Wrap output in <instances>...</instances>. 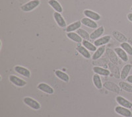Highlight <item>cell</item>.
<instances>
[{
	"mask_svg": "<svg viewBox=\"0 0 132 117\" xmlns=\"http://www.w3.org/2000/svg\"><path fill=\"white\" fill-rule=\"evenodd\" d=\"M119 86L125 91L128 92V93H132V85H131L128 83L124 82V81H120L119 83Z\"/></svg>",
	"mask_w": 132,
	"mask_h": 117,
	"instance_id": "4316f807",
	"label": "cell"
},
{
	"mask_svg": "<svg viewBox=\"0 0 132 117\" xmlns=\"http://www.w3.org/2000/svg\"><path fill=\"white\" fill-rule=\"evenodd\" d=\"M40 5L39 0H32L29 2H27V3L24 4L23 6H21V10L24 12H30L36 9Z\"/></svg>",
	"mask_w": 132,
	"mask_h": 117,
	"instance_id": "6da1fadb",
	"label": "cell"
},
{
	"mask_svg": "<svg viewBox=\"0 0 132 117\" xmlns=\"http://www.w3.org/2000/svg\"><path fill=\"white\" fill-rule=\"evenodd\" d=\"M106 51V47L104 46H100L96 51H95V54H93V60H96L98 59H99L102 56V54L104 53V52Z\"/></svg>",
	"mask_w": 132,
	"mask_h": 117,
	"instance_id": "7402d4cb",
	"label": "cell"
},
{
	"mask_svg": "<svg viewBox=\"0 0 132 117\" xmlns=\"http://www.w3.org/2000/svg\"><path fill=\"white\" fill-rule=\"evenodd\" d=\"M55 75H56V77H57L59 79H60V80H62V81H64V82H69V75L66 74V73H65V72L60 70H56L55 71Z\"/></svg>",
	"mask_w": 132,
	"mask_h": 117,
	"instance_id": "603a6c76",
	"label": "cell"
},
{
	"mask_svg": "<svg viewBox=\"0 0 132 117\" xmlns=\"http://www.w3.org/2000/svg\"><path fill=\"white\" fill-rule=\"evenodd\" d=\"M67 36L70 40L77 42V43H81V42H82V38L76 33H73V32H71V33H67Z\"/></svg>",
	"mask_w": 132,
	"mask_h": 117,
	"instance_id": "44dd1931",
	"label": "cell"
},
{
	"mask_svg": "<svg viewBox=\"0 0 132 117\" xmlns=\"http://www.w3.org/2000/svg\"><path fill=\"white\" fill-rule=\"evenodd\" d=\"M131 10L132 11V6H131Z\"/></svg>",
	"mask_w": 132,
	"mask_h": 117,
	"instance_id": "d6a6232c",
	"label": "cell"
},
{
	"mask_svg": "<svg viewBox=\"0 0 132 117\" xmlns=\"http://www.w3.org/2000/svg\"><path fill=\"white\" fill-rule=\"evenodd\" d=\"M115 112L117 114L122 116L124 117H131L132 113L131 111H129V108H127L126 107H122V106H118L116 107Z\"/></svg>",
	"mask_w": 132,
	"mask_h": 117,
	"instance_id": "3957f363",
	"label": "cell"
},
{
	"mask_svg": "<svg viewBox=\"0 0 132 117\" xmlns=\"http://www.w3.org/2000/svg\"><path fill=\"white\" fill-rule=\"evenodd\" d=\"M93 72H95V74H98V75H103V76H108L110 74V72L108 69H106L104 68H101L99 66H95L93 67Z\"/></svg>",
	"mask_w": 132,
	"mask_h": 117,
	"instance_id": "ac0fdd59",
	"label": "cell"
},
{
	"mask_svg": "<svg viewBox=\"0 0 132 117\" xmlns=\"http://www.w3.org/2000/svg\"><path fill=\"white\" fill-rule=\"evenodd\" d=\"M93 81L94 85H95V86L98 89H102L103 85H102V81H101L100 75L95 74L93 77Z\"/></svg>",
	"mask_w": 132,
	"mask_h": 117,
	"instance_id": "d4e9b609",
	"label": "cell"
},
{
	"mask_svg": "<svg viewBox=\"0 0 132 117\" xmlns=\"http://www.w3.org/2000/svg\"><path fill=\"white\" fill-rule=\"evenodd\" d=\"M76 49L77 50V52H78L79 54H81L83 57L85 58L89 59L90 58V52H89V50H88L86 48H85L84 46H79L77 47Z\"/></svg>",
	"mask_w": 132,
	"mask_h": 117,
	"instance_id": "cb8c5ba5",
	"label": "cell"
},
{
	"mask_svg": "<svg viewBox=\"0 0 132 117\" xmlns=\"http://www.w3.org/2000/svg\"><path fill=\"white\" fill-rule=\"evenodd\" d=\"M14 69H15V71L17 73V74L23 75V76L25 77L29 78L30 77V75H31L30 71L27 69V68L23 67V66H16L14 68Z\"/></svg>",
	"mask_w": 132,
	"mask_h": 117,
	"instance_id": "8992f818",
	"label": "cell"
},
{
	"mask_svg": "<svg viewBox=\"0 0 132 117\" xmlns=\"http://www.w3.org/2000/svg\"><path fill=\"white\" fill-rule=\"evenodd\" d=\"M111 39V37L109 35H106V36H102V37L99 38L95 40V42H94V44L97 46H104V44H106L107 43L110 42Z\"/></svg>",
	"mask_w": 132,
	"mask_h": 117,
	"instance_id": "7c38bea8",
	"label": "cell"
},
{
	"mask_svg": "<svg viewBox=\"0 0 132 117\" xmlns=\"http://www.w3.org/2000/svg\"><path fill=\"white\" fill-rule=\"evenodd\" d=\"M81 21H77L74 22L73 23H71V25H68L66 28V32L67 33H71L75 30H77L79 29H80V27L81 26Z\"/></svg>",
	"mask_w": 132,
	"mask_h": 117,
	"instance_id": "e0dca14e",
	"label": "cell"
},
{
	"mask_svg": "<svg viewBox=\"0 0 132 117\" xmlns=\"http://www.w3.org/2000/svg\"><path fill=\"white\" fill-rule=\"evenodd\" d=\"M83 14L85 15L87 17L90 19L93 20L95 21H99L101 19V15H99L97 13L93 11L89 10V9H85L83 11Z\"/></svg>",
	"mask_w": 132,
	"mask_h": 117,
	"instance_id": "52a82bcc",
	"label": "cell"
},
{
	"mask_svg": "<svg viewBox=\"0 0 132 117\" xmlns=\"http://www.w3.org/2000/svg\"><path fill=\"white\" fill-rule=\"evenodd\" d=\"M48 4L51 6V7H52L54 10L56 11V12L60 13L63 12L62 6L57 0H49Z\"/></svg>",
	"mask_w": 132,
	"mask_h": 117,
	"instance_id": "9a60e30c",
	"label": "cell"
},
{
	"mask_svg": "<svg viewBox=\"0 0 132 117\" xmlns=\"http://www.w3.org/2000/svg\"><path fill=\"white\" fill-rule=\"evenodd\" d=\"M37 87L39 90L41 91L44 92V93H47V94L52 95L54 93V89H53L51 86H50L49 85L46 84L45 83H40L38 84Z\"/></svg>",
	"mask_w": 132,
	"mask_h": 117,
	"instance_id": "ba28073f",
	"label": "cell"
},
{
	"mask_svg": "<svg viewBox=\"0 0 132 117\" xmlns=\"http://www.w3.org/2000/svg\"><path fill=\"white\" fill-rule=\"evenodd\" d=\"M114 64H115L110 63L108 64V66H109V68L110 69V70L112 71V72L113 74H114V76L116 78H119L120 77V74H121V73H120V70H119L118 68Z\"/></svg>",
	"mask_w": 132,
	"mask_h": 117,
	"instance_id": "484cf974",
	"label": "cell"
},
{
	"mask_svg": "<svg viewBox=\"0 0 132 117\" xmlns=\"http://www.w3.org/2000/svg\"><path fill=\"white\" fill-rule=\"evenodd\" d=\"M114 51L116 53L117 56L120 58L123 62H128V54L125 52L124 50L122 49V48H116L114 49Z\"/></svg>",
	"mask_w": 132,
	"mask_h": 117,
	"instance_id": "5bb4252c",
	"label": "cell"
},
{
	"mask_svg": "<svg viewBox=\"0 0 132 117\" xmlns=\"http://www.w3.org/2000/svg\"><path fill=\"white\" fill-rule=\"evenodd\" d=\"M81 23L83 25L86 26L87 27H89L90 29H97L98 24L95 21L88 18V17H85L81 19Z\"/></svg>",
	"mask_w": 132,
	"mask_h": 117,
	"instance_id": "30bf717a",
	"label": "cell"
},
{
	"mask_svg": "<svg viewBox=\"0 0 132 117\" xmlns=\"http://www.w3.org/2000/svg\"><path fill=\"white\" fill-rule=\"evenodd\" d=\"M23 102L27 106H29L30 108H32L34 110H39L41 106L40 104L36 101L35 99H32L30 97H24L23 99Z\"/></svg>",
	"mask_w": 132,
	"mask_h": 117,
	"instance_id": "7a4b0ae2",
	"label": "cell"
},
{
	"mask_svg": "<svg viewBox=\"0 0 132 117\" xmlns=\"http://www.w3.org/2000/svg\"><path fill=\"white\" fill-rule=\"evenodd\" d=\"M127 18H128V19L129 20L130 22H131L132 23V13H131L128 14V15H127Z\"/></svg>",
	"mask_w": 132,
	"mask_h": 117,
	"instance_id": "1f68e13d",
	"label": "cell"
},
{
	"mask_svg": "<svg viewBox=\"0 0 132 117\" xmlns=\"http://www.w3.org/2000/svg\"><path fill=\"white\" fill-rule=\"evenodd\" d=\"M116 101L122 107H126V108H129V109L132 108V103H131L130 101H129L126 99L123 98V97L118 96L116 97Z\"/></svg>",
	"mask_w": 132,
	"mask_h": 117,
	"instance_id": "8fae6325",
	"label": "cell"
},
{
	"mask_svg": "<svg viewBox=\"0 0 132 117\" xmlns=\"http://www.w3.org/2000/svg\"><path fill=\"white\" fill-rule=\"evenodd\" d=\"M112 35L114 38H115L118 41L120 42L121 43H123L127 41V38L124 35H123L122 33L118 31V30H114L112 32Z\"/></svg>",
	"mask_w": 132,
	"mask_h": 117,
	"instance_id": "ffe728a7",
	"label": "cell"
},
{
	"mask_svg": "<svg viewBox=\"0 0 132 117\" xmlns=\"http://www.w3.org/2000/svg\"><path fill=\"white\" fill-rule=\"evenodd\" d=\"M106 54L112 63H117L118 61V56L116 53L115 52V51H113L112 50H111L110 48H108L106 50Z\"/></svg>",
	"mask_w": 132,
	"mask_h": 117,
	"instance_id": "d6986e66",
	"label": "cell"
},
{
	"mask_svg": "<svg viewBox=\"0 0 132 117\" xmlns=\"http://www.w3.org/2000/svg\"><path fill=\"white\" fill-rule=\"evenodd\" d=\"M132 68V66L131 64H126L123 66V68H122V70L120 74V78L122 80H126L127 79L128 76H129V74L130 72L131 69Z\"/></svg>",
	"mask_w": 132,
	"mask_h": 117,
	"instance_id": "2e32d148",
	"label": "cell"
},
{
	"mask_svg": "<svg viewBox=\"0 0 132 117\" xmlns=\"http://www.w3.org/2000/svg\"><path fill=\"white\" fill-rule=\"evenodd\" d=\"M121 48L124 50L125 52L129 56H132V46L127 42L121 44Z\"/></svg>",
	"mask_w": 132,
	"mask_h": 117,
	"instance_id": "f546056e",
	"label": "cell"
},
{
	"mask_svg": "<svg viewBox=\"0 0 132 117\" xmlns=\"http://www.w3.org/2000/svg\"><path fill=\"white\" fill-rule=\"evenodd\" d=\"M77 33L84 40L89 41V39H90V35H89V33L87 30H84V29H79L78 30H77Z\"/></svg>",
	"mask_w": 132,
	"mask_h": 117,
	"instance_id": "f1b7e54d",
	"label": "cell"
},
{
	"mask_svg": "<svg viewBox=\"0 0 132 117\" xmlns=\"http://www.w3.org/2000/svg\"><path fill=\"white\" fill-rule=\"evenodd\" d=\"M82 42L83 46L87 48L88 50H90L91 52H95L96 50V46L95 44H92L91 42H89L88 41H86V40L82 41Z\"/></svg>",
	"mask_w": 132,
	"mask_h": 117,
	"instance_id": "83f0119b",
	"label": "cell"
},
{
	"mask_svg": "<svg viewBox=\"0 0 132 117\" xmlns=\"http://www.w3.org/2000/svg\"><path fill=\"white\" fill-rule=\"evenodd\" d=\"M127 81H128V83H131L132 84V75H129V76L127 77Z\"/></svg>",
	"mask_w": 132,
	"mask_h": 117,
	"instance_id": "4dcf8cb0",
	"label": "cell"
},
{
	"mask_svg": "<svg viewBox=\"0 0 132 117\" xmlns=\"http://www.w3.org/2000/svg\"><path fill=\"white\" fill-rule=\"evenodd\" d=\"M104 32V28L103 26H101L100 27H98L97 29H95V30L90 35V38L92 40H96L99 38Z\"/></svg>",
	"mask_w": 132,
	"mask_h": 117,
	"instance_id": "4fadbf2b",
	"label": "cell"
},
{
	"mask_svg": "<svg viewBox=\"0 0 132 117\" xmlns=\"http://www.w3.org/2000/svg\"><path fill=\"white\" fill-rule=\"evenodd\" d=\"M54 18L59 27H60L61 28H64V27H66L67 24H66L65 21V19H63V16H62L60 13H57V12L54 13Z\"/></svg>",
	"mask_w": 132,
	"mask_h": 117,
	"instance_id": "9c48e42d",
	"label": "cell"
},
{
	"mask_svg": "<svg viewBox=\"0 0 132 117\" xmlns=\"http://www.w3.org/2000/svg\"><path fill=\"white\" fill-rule=\"evenodd\" d=\"M103 86L105 87L106 89L112 91L116 93H119L120 92V86L114 83L110 82V81H106L103 84Z\"/></svg>",
	"mask_w": 132,
	"mask_h": 117,
	"instance_id": "5b68a950",
	"label": "cell"
},
{
	"mask_svg": "<svg viewBox=\"0 0 132 117\" xmlns=\"http://www.w3.org/2000/svg\"><path fill=\"white\" fill-rule=\"evenodd\" d=\"M9 80H10V81L13 84L17 86V87H24L27 84V82L24 80L21 79L19 77L15 76L14 75H11L9 76Z\"/></svg>",
	"mask_w": 132,
	"mask_h": 117,
	"instance_id": "277c9868",
	"label": "cell"
}]
</instances>
